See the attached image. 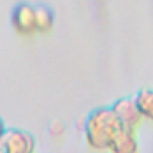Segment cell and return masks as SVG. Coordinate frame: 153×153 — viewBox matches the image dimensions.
Here are the masks:
<instances>
[{"mask_svg": "<svg viewBox=\"0 0 153 153\" xmlns=\"http://www.w3.org/2000/svg\"><path fill=\"white\" fill-rule=\"evenodd\" d=\"M119 128L112 109H98L85 121V139L94 150H109Z\"/></svg>", "mask_w": 153, "mask_h": 153, "instance_id": "6da1fadb", "label": "cell"}, {"mask_svg": "<svg viewBox=\"0 0 153 153\" xmlns=\"http://www.w3.org/2000/svg\"><path fill=\"white\" fill-rule=\"evenodd\" d=\"M111 109H112L114 116L117 117L119 125L125 126V128L135 130L141 125V121H143V116L139 112L135 98H119Z\"/></svg>", "mask_w": 153, "mask_h": 153, "instance_id": "7a4b0ae2", "label": "cell"}, {"mask_svg": "<svg viewBox=\"0 0 153 153\" xmlns=\"http://www.w3.org/2000/svg\"><path fill=\"white\" fill-rule=\"evenodd\" d=\"M11 23L14 27V30L20 36H32L34 32H38L36 27V7H32L30 4H20L14 7L13 16H11Z\"/></svg>", "mask_w": 153, "mask_h": 153, "instance_id": "3957f363", "label": "cell"}, {"mask_svg": "<svg viewBox=\"0 0 153 153\" xmlns=\"http://www.w3.org/2000/svg\"><path fill=\"white\" fill-rule=\"evenodd\" d=\"M0 141H2V144H4L5 153H29L32 150V146H34L32 139H30L27 134L18 132V130L4 134V137H2Z\"/></svg>", "mask_w": 153, "mask_h": 153, "instance_id": "277c9868", "label": "cell"}, {"mask_svg": "<svg viewBox=\"0 0 153 153\" xmlns=\"http://www.w3.org/2000/svg\"><path fill=\"white\" fill-rule=\"evenodd\" d=\"M112 153H137L139 152V144H137V137H135V130L125 128L121 126L112 139V144L109 148Z\"/></svg>", "mask_w": 153, "mask_h": 153, "instance_id": "5b68a950", "label": "cell"}, {"mask_svg": "<svg viewBox=\"0 0 153 153\" xmlns=\"http://www.w3.org/2000/svg\"><path fill=\"white\" fill-rule=\"evenodd\" d=\"M134 98H135V103L139 107V112L143 116V119H148L153 123V89L152 87L141 89Z\"/></svg>", "mask_w": 153, "mask_h": 153, "instance_id": "8992f818", "label": "cell"}, {"mask_svg": "<svg viewBox=\"0 0 153 153\" xmlns=\"http://www.w3.org/2000/svg\"><path fill=\"white\" fill-rule=\"evenodd\" d=\"M55 23V16L52 13V9H48L46 5H38L36 7V27L38 32H50L53 29Z\"/></svg>", "mask_w": 153, "mask_h": 153, "instance_id": "52a82bcc", "label": "cell"}, {"mask_svg": "<svg viewBox=\"0 0 153 153\" xmlns=\"http://www.w3.org/2000/svg\"><path fill=\"white\" fill-rule=\"evenodd\" d=\"M64 130H66V128H64V125H62L61 121H53V123H50V126H48V132H50V135H53V137H55V135H57V137L62 135Z\"/></svg>", "mask_w": 153, "mask_h": 153, "instance_id": "ba28073f", "label": "cell"}, {"mask_svg": "<svg viewBox=\"0 0 153 153\" xmlns=\"http://www.w3.org/2000/svg\"><path fill=\"white\" fill-rule=\"evenodd\" d=\"M4 137V123H2V119H0V139Z\"/></svg>", "mask_w": 153, "mask_h": 153, "instance_id": "9c48e42d", "label": "cell"}, {"mask_svg": "<svg viewBox=\"0 0 153 153\" xmlns=\"http://www.w3.org/2000/svg\"><path fill=\"white\" fill-rule=\"evenodd\" d=\"M0 153H5V150H4V148H0Z\"/></svg>", "mask_w": 153, "mask_h": 153, "instance_id": "30bf717a", "label": "cell"}]
</instances>
